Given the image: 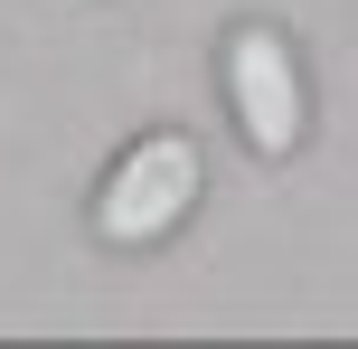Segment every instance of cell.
Masks as SVG:
<instances>
[{"label": "cell", "mask_w": 358, "mask_h": 349, "mask_svg": "<svg viewBox=\"0 0 358 349\" xmlns=\"http://www.w3.org/2000/svg\"><path fill=\"white\" fill-rule=\"evenodd\" d=\"M198 208V142L189 132H142L94 189V236L104 245H161Z\"/></svg>", "instance_id": "cell-1"}, {"label": "cell", "mask_w": 358, "mask_h": 349, "mask_svg": "<svg viewBox=\"0 0 358 349\" xmlns=\"http://www.w3.org/2000/svg\"><path fill=\"white\" fill-rule=\"evenodd\" d=\"M217 76H227L236 132H245L264 161H292V151H302V132H311V85H302V57H292V38L273 29V19H245V29H227Z\"/></svg>", "instance_id": "cell-2"}]
</instances>
